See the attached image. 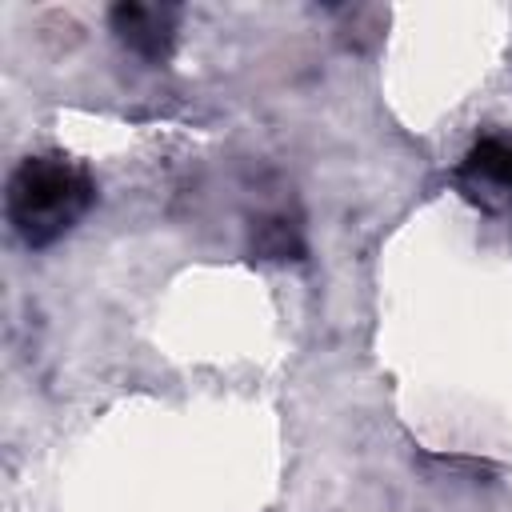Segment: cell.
Masks as SVG:
<instances>
[{"label": "cell", "instance_id": "obj_1", "mask_svg": "<svg viewBox=\"0 0 512 512\" xmlns=\"http://www.w3.org/2000/svg\"><path fill=\"white\" fill-rule=\"evenodd\" d=\"M92 176L60 156H28L8 180V224L28 248H48L92 208Z\"/></svg>", "mask_w": 512, "mask_h": 512}, {"label": "cell", "instance_id": "obj_3", "mask_svg": "<svg viewBox=\"0 0 512 512\" xmlns=\"http://www.w3.org/2000/svg\"><path fill=\"white\" fill-rule=\"evenodd\" d=\"M464 172L476 176V180H488V184H496V188H512V140H500V136L480 140V144L468 152Z\"/></svg>", "mask_w": 512, "mask_h": 512}, {"label": "cell", "instance_id": "obj_2", "mask_svg": "<svg viewBox=\"0 0 512 512\" xmlns=\"http://www.w3.org/2000/svg\"><path fill=\"white\" fill-rule=\"evenodd\" d=\"M172 20H176V12L160 8V4H120V8H112V28L144 60L168 56V48H172Z\"/></svg>", "mask_w": 512, "mask_h": 512}]
</instances>
